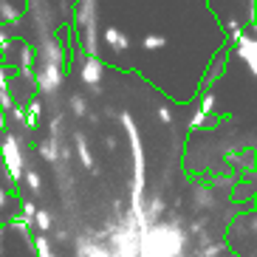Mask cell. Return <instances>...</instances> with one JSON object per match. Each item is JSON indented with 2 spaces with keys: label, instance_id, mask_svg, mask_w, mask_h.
I'll return each mask as SVG.
<instances>
[{
  "label": "cell",
  "instance_id": "obj_24",
  "mask_svg": "<svg viewBox=\"0 0 257 257\" xmlns=\"http://www.w3.org/2000/svg\"><path fill=\"white\" fill-rule=\"evenodd\" d=\"M156 116H159V121H164V124H170V121H173V110H170L167 105H161L159 110H156Z\"/></svg>",
  "mask_w": 257,
  "mask_h": 257
},
{
  "label": "cell",
  "instance_id": "obj_28",
  "mask_svg": "<svg viewBox=\"0 0 257 257\" xmlns=\"http://www.w3.org/2000/svg\"><path fill=\"white\" fill-rule=\"evenodd\" d=\"M6 204H9V192L0 187V209H6Z\"/></svg>",
  "mask_w": 257,
  "mask_h": 257
},
{
  "label": "cell",
  "instance_id": "obj_18",
  "mask_svg": "<svg viewBox=\"0 0 257 257\" xmlns=\"http://www.w3.org/2000/svg\"><path fill=\"white\" fill-rule=\"evenodd\" d=\"M26 184H29V189L31 192H34V195H37V192H43V181H40V175L34 173V170H26Z\"/></svg>",
  "mask_w": 257,
  "mask_h": 257
},
{
  "label": "cell",
  "instance_id": "obj_11",
  "mask_svg": "<svg viewBox=\"0 0 257 257\" xmlns=\"http://www.w3.org/2000/svg\"><path fill=\"white\" fill-rule=\"evenodd\" d=\"M68 105H71V113L74 116H88V102L82 99V93H71V99H68Z\"/></svg>",
  "mask_w": 257,
  "mask_h": 257
},
{
  "label": "cell",
  "instance_id": "obj_29",
  "mask_svg": "<svg viewBox=\"0 0 257 257\" xmlns=\"http://www.w3.org/2000/svg\"><path fill=\"white\" fill-rule=\"evenodd\" d=\"M40 257H57V254H54V251H48V254H40Z\"/></svg>",
  "mask_w": 257,
  "mask_h": 257
},
{
  "label": "cell",
  "instance_id": "obj_4",
  "mask_svg": "<svg viewBox=\"0 0 257 257\" xmlns=\"http://www.w3.org/2000/svg\"><path fill=\"white\" fill-rule=\"evenodd\" d=\"M102 76H105L102 60H99V57H85L82 65H79V79H82L85 85H91V88H99Z\"/></svg>",
  "mask_w": 257,
  "mask_h": 257
},
{
  "label": "cell",
  "instance_id": "obj_3",
  "mask_svg": "<svg viewBox=\"0 0 257 257\" xmlns=\"http://www.w3.org/2000/svg\"><path fill=\"white\" fill-rule=\"evenodd\" d=\"M62 79H65V74H62L60 65H46V62H40V71L34 74V85L48 96L62 88Z\"/></svg>",
  "mask_w": 257,
  "mask_h": 257
},
{
  "label": "cell",
  "instance_id": "obj_13",
  "mask_svg": "<svg viewBox=\"0 0 257 257\" xmlns=\"http://www.w3.org/2000/svg\"><path fill=\"white\" fill-rule=\"evenodd\" d=\"M0 20L3 23H17L20 20V9H15L12 3H0Z\"/></svg>",
  "mask_w": 257,
  "mask_h": 257
},
{
  "label": "cell",
  "instance_id": "obj_5",
  "mask_svg": "<svg viewBox=\"0 0 257 257\" xmlns=\"http://www.w3.org/2000/svg\"><path fill=\"white\" fill-rule=\"evenodd\" d=\"M234 43H237V54H240L243 60L249 62V68L254 71L257 68V43H254V37H251V34H240Z\"/></svg>",
  "mask_w": 257,
  "mask_h": 257
},
{
  "label": "cell",
  "instance_id": "obj_15",
  "mask_svg": "<svg viewBox=\"0 0 257 257\" xmlns=\"http://www.w3.org/2000/svg\"><path fill=\"white\" fill-rule=\"evenodd\" d=\"M215 107H218V96L215 93H204V99H201V113H206V116H215Z\"/></svg>",
  "mask_w": 257,
  "mask_h": 257
},
{
  "label": "cell",
  "instance_id": "obj_2",
  "mask_svg": "<svg viewBox=\"0 0 257 257\" xmlns=\"http://www.w3.org/2000/svg\"><path fill=\"white\" fill-rule=\"evenodd\" d=\"M0 156H3V164H6V173H9V181L12 184H20L26 173V153H23V144L17 136H3L0 142Z\"/></svg>",
  "mask_w": 257,
  "mask_h": 257
},
{
  "label": "cell",
  "instance_id": "obj_19",
  "mask_svg": "<svg viewBox=\"0 0 257 257\" xmlns=\"http://www.w3.org/2000/svg\"><path fill=\"white\" fill-rule=\"evenodd\" d=\"M142 46L150 48V51H156V48H164V46H167V37H161V34H147Z\"/></svg>",
  "mask_w": 257,
  "mask_h": 257
},
{
  "label": "cell",
  "instance_id": "obj_9",
  "mask_svg": "<svg viewBox=\"0 0 257 257\" xmlns=\"http://www.w3.org/2000/svg\"><path fill=\"white\" fill-rule=\"evenodd\" d=\"M40 113H43V102H40V99H31L29 107L23 110V124H29V127H37Z\"/></svg>",
  "mask_w": 257,
  "mask_h": 257
},
{
  "label": "cell",
  "instance_id": "obj_1",
  "mask_svg": "<svg viewBox=\"0 0 257 257\" xmlns=\"http://www.w3.org/2000/svg\"><path fill=\"white\" fill-rule=\"evenodd\" d=\"M76 26H79V34H82L85 57H96V51H99L96 0H79V3H76Z\"/></svg>",
  "mask_w": 257,
  "mask_h": 257
},
{
  "label": "cell",
  "instance_id": "obj_25",
  "mask_svg": "<svg viewBox=\"0 0 257 257\" xmlns=\"http://www.w3.org/2000/svg\"><path fill=\"white\" fill-rule=\"evenodd\" d=\"M9 46H12V37H9L3 29H0V51H9Z\"/></svg>",
  "mask_w": 257,
  "mask_h": 257
},
{
  "label": "cell",
  "instance_id": "obj_20",
  "mask_svg": "<svg viewBox=\"0 0 257 257\" xmlns=\"http://www.w3.org/2000/svg\"><path fill=\"white\" fill-rule=\"evenodd\" d=\"M220 251H226V246H223V240H218V243H209V246H204V249L198 251V257H218Z\"/></svg>",
  "mask_w": 257,
  "mask_h": 257
},
{
  "label": "cell",
  "instance_id": "obj_10",
  "mask_svg": "<svg viewBox=\"0 0 257 257\" xmlns=\"http://www.w3.org/2000/svg\"><path fill=\"white\" fill-rule=\"evenodd\" d=\"M31 223L40 229V234H46V232H51L54 218H51V212H48V209H37V215H34V220H31Z\"/></svg>",
  "mask_w": 257,
  "mask_h": 257
},
{
  "label": "cell",
  "instance_id": "obj_7",
  "mask_svg": "<svg viewBox=\"0 0 257 257\" xmlns=\"http://www.w3.org/2000/svg\"><path fill=\"white\" fill-rule=\"evenodd\" d=\"M102 40H105L113 51H127L130 48V37L121 29H116V26H107V29L102 31Z\"/></svg>",
  "mask_w": 257,
  "mask_h": 257
},
{
  "label": "cell",
  "instance_id": "obj_14",
  "mask_svg": "<svg viewBox=\"0 0 257 257\" xmlns=\"http://www.w3.org/2000/svg\"><path fill=\"white\" fill-rule=\"evenodd\" d=\"M212 121H215V119H209L206 113H201V110H195V113H192V119H189V130L195 133V130H201V127H209Z\"/></svg>",
  "mask_w": 257,
  "mask_h": 257
},
{
  "label": "cell",
  "instance_id": "obj_8",
  "mask_svg": "<svg viewBox=\"0 0 257 257\" xmlns=\"http://www.w3.org/2000/svg\"><path fill=\"white\" fill-rule=\"evenodd\" d=\"M60 147H62V142H51V139H46V142H40L37 153H40V159L43 161L57 164V161H60Z\"/></svg>",
  "mask_w": 257,
  "mask_h": 257
},
{
  "label": "cell",
  "instance_id": "obj_21",
  "mask_svg": "<svg viewBox=\"0 0 257 257\" xmlns=\"http://www.w3.org/2000/svg\"><path fill=\"white\" fill-rule=\"evenodd\" d=\"M60 130H62V116H54V119H51V127H48V133H51V142H60Z\"/></svg>",
  "mask_w": 257,
  "mask_h": 257
},
{
  "label": "cell",
  "instance_id": "obj_22",
  "mask_svg": "<svg viewBox=\"0 0 257 257\" xmlns=\"http://www.w3.org/2000/svg\"><path fill=\"white\" fill-rule=\"evenodd\" d=\"M34 215H37V204L34 201H23V220H34Z\"/></svg>",
  "mask_w": 257,
  "mask_h": 257
},
{
  "label": "cell",
  "instance_id": "obj_6",
  "mask_svg": "<svg viewBox=\"0 0 257 257\" xmlns=\"http://www.w3.org/2000/svg\"><path fill=\"white\" fill-rule=\"evenodd\" d=\"M74 147H76V156H79V164L96 175L99 167H96V161H93V153H91V147H88V142H85L82 133H76V136H74Z\"/></svg>",
  "mask_w": 257,
  "mask_h": 257
},
{
  "label": "cell",
  "instance_id": "obj_23",
  "mask_svg": "<svg viewBox=\"0 0 257 257\" xmlns=\"http://www.w3.org/2000/svg\"><path fill=\"white\" fill-rule=\"evenodd\" d=\"M0 107H3V110H15V99H12V91H0Z\"/></svg>",
  "mask_w": 257,
  "mask_h": 257
},
{
  "label": "cell",
  "instance_id": "obj_17",
  "mask_svg": "<svg viewBox=\"0 0 257 257\" xmlns=\"http://www.w3.org/2000/svg\"><path fill=\"white\" fill-rule=\"evenodd\" d=\"M31 246H34L37 257H40V254H48V251H51V240H48L46 234H37V237H31Z\"/></svg>",
  "mask_w": 257,
  "mask_h": 257
},
{
  "label": "cell",
  "instance_id": "obj_26",
  "mask_svg": "<svg viewBox=\"0 0 257 257\" xmlns=\"http://www.w3.org/2000/svg\"><path fill=\"white\" fill-rule=\"evenodd\" d=\"M0 91H9V71L0 68Z\"/></svg>",
  "mask_w": 257,
  "mask_h": 257
},
{
  "label": "cell",
  "instance_id": "obj_16",
  "mask_svg": "<svg viewBox=\"0 0 257 257\" xmlns=\"http://www.w3.org/2000/svg\"><path fill=\"white\" fill-rule=\"evenodd\" d=\"M195 204H198V209H209L212 206V195L206 187H195Z\"/></svg>",
  "mask_w": 257,
  "mask_h": 257
},
{
  "label": "cell",
  "instance_id": "obj_27",
  "mask_svg": "<svg viewBox=\"0 0 257 257\" xmlns=\"http://www.w3.org/2000/svg\"><path fill=\"white\" fill-rule=\"evenodd\" d=\"M54 240H57V243H65V240H68V232H65V229H57V232H54Z\"/></svg>",
  "mask_w": 257,
  "mask_h": 257
},
{
  "label": "cell",
  "instance_id": "obj_30",
  "mask_svg": "<svg viewBox=\"0 0 257 257\" xmlns=\"http://www.w3.org/2000/svg\"><path fill=\"white\" fill-rule=\"evenodd\" d=\"M232 257H243V254H232Z\"/></svg>",
  "mask_w": 257,
  "mask_h": 257
},
{
  "label": "cell",
  "instance_id": "obj_12",
  "mask_svg": "<svg viewBox=\"0 0 257 257\" xmlns=\"http://www.w3.org/2000/svg\"><path fill=\"white\" fill-rule=\"evenodd\" d=\"M226 48H223V54H218V60H215V65H212V74L206 76V85H212L215 82V79H220V74H223V71L220 68H226Z\"/></svg>",
  "mask_w": 257,
  "mask_h": 257
}]
</instances>
